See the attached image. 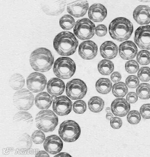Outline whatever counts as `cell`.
I'll return each mask as SVG.
<instances>
[{"instance_id":"obj_1","label":"cell","mask_w":150,"mask_h":157,"mask_svg":"<svg viewBox=\"0 0 150 157\" xmlns=\"http://www.w3.org/2000/svg\"><path fill=\"white\" fill-rule=\"evenodd\" d=\"M78 42L72 33L64 31L55 36L54 40V47L57 53L62 56H70L77 50Z\"/></svg>"},{"instance_id":"obj_2","label":"cell","mask_w":150,"mask_h":157,"mask_svg":"<svg viewBox=\"0 0 150 157\" xmlns=\"http://www.w3.org/2000/svg\"><path fill=\"white\" fill-rule=\"evenodd\" d=\"M30 63L36 71L46 72L52 68L54 58L51 52L47 48H40L32 52L30 57Z\"/></svg>"},{"instance_id":"obj_3","label":"cell","mask_w":150,"mask_h":157,"mask_svg":"<svg viewBox=\"0 0 150 157\" xmlns=\"http://www.w3.org/2000/svg\"><path fill=\"white\" fill-rule=\"evenodd\" d=\"M133 31L132 22L123 17L115 18L111 22L109 27V32L111 38L119 42L129 40Z\"/></svg>"},{"instance_id":"obj_4","label":"cell","mask_w":150,"mask_h":157,"mask_svg":"<svg viewBox=\"0 0 150 157\" xmlns=\"http://www.w3.org/2000/svg\"><path fill=\"white\" fill-rule=\"evenodd\" d=\"M36 123L37 128L44 132H53L58 125V119L54 112L46 109L37 114Z\"/></svg>"},{"instance_id":"obj_5","label":"cell","mask_w":150,"mask_h":157,"mask_svg":"<svg viewBox=\"0 0 150 157\" xmlns=\"http://www.w3.org/2000/svg\"><path fill=\"white\" fill-rule=\"evenodd\" d=\"M76 69V63L70 58L61 57L55 61L53 71L55 75L62 79H67L74 75Z\"/></svg>"},{"instance_id":"obj_6","label":"cell","mask_w":150,"mask_h":157,"mask_svg":"<svg viewBox=\"0 0 150 157\" xmlns=\"http://www.w3.org/2000/svg\"><path fill=\"white\" fill-rule=\"evenodd\" d=\"M81 132L79 125L76 121L67 120L63 121L59 126L58 134L60 137L67 143H73L79 138Z\"/></svg>"},{"instance_id":"obj_7","label":"cell","mask_w":150,"mask_h":157,"mask_svg":"<svg viewBox=\"0 0 150 157\" xmlns=\"http://www.w3.org/2000/svg\"><path fill=\"white\" fill-rule=\"evenodd\" d=\"M96 28L94 24L88 18H82L76 22L73 29L74 33L81 40H89L94 36Z\"/></svg>"},{"instance_id":"obj_8","label":"cell","mask_w":150,"mask_h":157,"mask_svg":"<svg viewBox=\"0 0 150 157\" xmlns=\"http://www.w3.org/2000/svg\"><path fill=\"white\" fill-rule=\"evenodd\" d=\"M35 100L34 96L28 90L23 89L14 93L13 97L14 106L21 111L29 110L32 107Z\"/></svg>"},{"instance_id":"obj_9","label":"cell","mask_w":150,"mask_h":157,"mask_svg":"<svg viewBox=\"0 0 150 157\" xmlns=\"http://www.w3.org/2000/svg\"><path fill=\"white\" fill-rule=\"evenodd\" d=\"M87 92V87L84 82L80 79H74L67 82L66 93L67 96L73 100L84 98Z\"/></svg>"},{"instance_id":"obj_10","label":"cell","mask_w":150,"mask_h":157,"mask_svg":"<svg viewBox=\"0 0 150 157\" xmlns=\"http://www.w3.org/2000/svg\"><path fill=\"white\" fill-rule=\"evenodd\" d=\"M47 84L46 76L39 73L33 72L30 74L27 78V88L33 93L43 91L46 88Z\"/></svg>"},{"instance_id":"obj_11","label":"cell","mask_w":150,"mask_h":157,"mask_svg":"<svg viewBox=\"0 0 150 157\" xmlns=\"http://www.w3.org/2000/svg\"><path fill=\"white\" fill-rule=\"evenodd\" d=\"M134 40L141 49L150 50V25L138 28L135 32Z\"/></svg>"},{"instance_id":"obj_12","label":"cell","mask_w":150,"mask_h":157,"mask_svg":"<svg viewBox=\"0 0 150 157\" xmlns=\"http://www.w3.org/2000/svg\"><path fill=\"white\" fill-rule=\"evenodd\" d=\"M72 101L66 96L56 97L54 99L52 109L54 113L60 116L69 114L72 110Z\"/></svg>"},{"instance_id":"obj_13","label":"cell","mask_w":150,"mask_h":157,"mask_svg":"<svg viewBox=\"0 0 150 157\" xmlns=\"http://www.w3.org/2000/svg\"><path fill=\"white\" fill-rule=\"evenodd\" d=\"M66 3L63 1H44L41 4V8L47 15L57 16L64 10Z\"/></svg>"},{"instance_id":"obj_14","label":"cell","mask_w":150,"mask_h":157,"mask_svg":"<svg viewBox=\"0 0 150 157\" xmlns=\"http://www.w3.org/2000/svg\"><path fill=\"white\" fill-rule=\"evenodd\" d=\"M98 51L97 44L92 40L85 41L79 47L78 53L80 56L85 60H91L96 56Z\"/></svg>"},{"instance_id":"obj_15","label":"cell","mask_w":150,"mask_h":157,"mask_svg":"<svg viewBox=\"0 0 150 157\" xmlns=\"http://www.w3.org/2000/svg\"><path fill=\"white\" fill-rule=\"evenodd\" d=\"M45 150L51 155L61 152L63 147V142L59 136L53 135L46 137L43 143Z\"/></svg>"},{"instance_id":"obj_16","label":"cell","mask_w":150,"mask_h":157,"mask_svg":"<svg viewBox=\"0 0 150 157\" xmlns=\"http://www.w3.org/2000/svg\"><path fill=\"white\" fill-rule=\"evenodd\" d=\"M89 7L87 1H77L69 4L67 10L71 15L79 18L84 16L87 13Z\"/></svg>"},{"instance_id":"obj_17","label":"cell","mask_w":150,"mask_h":157,"mask_svg":"<svg viewBox=\"0 0 150 157\" xmlns=\"http://www.w3.org/2000/svg\"><path fill=\"white\" fill-rule=\"evenodd\" d=\"M137 48L136 44L131 41H127L120 45L119 54L123 59H132L136 57L137 53Z\"/></svg>"},{"instance_id":"obj_18","label":"cell","mask_w":150,"mask_h":157,"mask_svg":"<svg viewBox=\"0 0 150 157\" xmlns=\"http://www.w3.org/2000/svg\"><path fill=\"white\" fill-rule=\"evenodd\" d=\"M107 10L104 6L100 3H95L90 7L88 16L94 22L103 21L107 16Z\"/></svg>"},{"instance_id":"obj_19","label":"cell","mask_w":150,"mask_h":157,"mask_svg":"<svg viewBox=\"0 0 150 157\" xmlns=\"http://www.w3.org/2000/svg\"><path fill=\"white\" fill-rule=\"evenodd\" d=\"M111 108L112 113L116 116L123 117L129 113L130 109V106L126 100L118 98L112 102Z\"/></svg>"},{"instance_id":"obj_20","label":"cell","mask_w":150,"mask_h":157,"mask_svg":"<svg viewBox=\"0 0 150 157\" xmlns=\"http://www.w3.org/2000/svg\"><path fill=\"white\" fill-rule=\"evenodd\" d=\"M133 17L138 24L147 25L150 23V7L140 5L134 10Z\"/></svg>"},{"instance_id":"obj_21","label":"cell","mask_w":150,"mask_h":157,"mask_svg":"<svg viewBox=\"0 0 150 157\" xmlns=\"http://www.w3.org/2000/svg\"><path fill=\"white\" fill-rule=\"evenodd\" d=\"M65 84L63 81L57 78H52L47 84L48 92L52 97H56L62 95L64 92Z\"/></svg>"},{"instance_id":"obj_22","label":"cell","mask_w":150,"mask_h":157,"mask_svg":"<svg viewBox=\"0 0 150 157\" xmlns=\"http://www.w3.org/2000/svg\"><path fill=\"white\" fill-rule=\"evenodd\" d=\"M100 53L103 58L112 59L117 56L118 52V46L113 42L107 41L103 43L100 47Z\"/></svg>"},{"instance_id":"obj_23","label":"cell","mask_w":150,"mask_h":157,"mask_svg":"<svg viewBox=\"0 0 150 157\" xmlns=\"http://www.w3.org/2000/svg\"><path fill=\"white\" fill-rule=\"evenodd\" d=\"M53 97L47 92H42L37 94L35 99V104L39 109L46 110L49 108L53 101Z\"/></svg>"},{"instance_id":"obj_24","label":"cell","mask_w":150,"mask_h":157,"mask_svg":"<svg viewBox=\"0 0 150 157\" xmlns=\"http://www.w3.org/2000/svg\"><path fill=\"white\" fill-rule=\"evenodd\" d=\"M96 91L103 94H107L111 91L112 83L107 78H101L96 83Z\"/></svg>"},{"instance_id":"obj_25","label":"cell","mask_w":150,"mask_h":157,"mask_svg":"<svg viewBox=\"0 0 150 157\" xmlns=\"http://www.w3.org/2000/svg\"><path fill=\"white\" fill-rule=\"evenodd\" d=\"M104 102L103 100L98 96L92 97L88 101L89 109L94 113H99L103 109Z\"/></svg>"},{"instance_id":"obj_26","label":"cell","mask_w":150,"mask_h":157,"mask_svg":"<svg viewBox=\"0 0 150 157\" xmlns=\"http://www.w3.org/2000/svg\"><path fill=\"white\" fill-rule=\"evenodd\" d=\"M25 82L24 76L17 73L11 76L9 80L10 87L15 90H19L21 89L24 86Z\"/></svg>"},{"instance_id":"obj_27","label":"cell","mask_w":150,"mask_h":157,"mask_svg":"<svg viewBox=\"0 0 150 157\" xmlns=\"http://www.w3.org/2000/svg\"><path fill=\"white\" fill-rule=\"evenodd\" d=\"M99 72L103 75H109L114 70L113 62L109 60L103 59L99 62L98 65Z\"/></svg>"},{"instance_id":"obj_28","label":"cell","mask_w":150,"mask_h":157,"mask_svg":"<svg viewBox=\"0 0 150 157\" xmlns=\"http://www.w3.org/2000/svg\"><path fill=\"white\" fill-rule=\"evenodd\" d=\"M13 121L15 123H24L27 125H32L33 119L31 114L27 112L21 111L14 115Z\"/></svg>"},{"instance_id":"obj_29","label":"cell","mask_w":150,"mask_h":157,"mask_svg":"<svg viewBox=\"0 0 150 157\" xmlns=\"http://www.w3.org/2000/svg\"><path fill=\"white\" fill-rule=\"evenodd\" d=\"M128 89L126 84L119 82L115 84L112 87V94L117 98H123L128 93Z\"/></svg>"},{"instance_id":"obj_30","label":"cell","mask_w":150,"mask_h":157,"mask_svg":"<svg viewBox=\"0 0 150 157\" xmlns=\"http://www.w3.org/2000/svg\"><path fill=\"white\" fill-rule=\"evenodd\" d=\"M74 18L69 15L66 14L60 18L59 25L64 30H69L72 29L76 25Z\"/></svg>"},{"instance_id":"obj_31","label":"cell","mask_w":150,"mask_h":157,"mask_svg":"<svg viewBox=\"0 0 150 157\" xmlns=\"http://www.w3.org/2000/svg\"><path fill=\"white\" fill-rule=\"evenodd\" d=\"M137 94L139 98L147 100L150 98V85L142 83L139 85L136 89Z\"/></svg>"},{"instance_id":"obj_32","label":"cell","mask_w":150,"mask_h":157,"mask_svg":"<svg viewBox=\"0 0 150 157\" xmlns=\"http://www.w3.org/2000/svg\"><path fill=\"white\" fill-rule=\"evenodd\" d=\"M137 62L141 65H147L150 63V52L141 50L138 52L137 58Z\"/></svg>"},{"instance_id":"obj_33","label":"cell","mask_w":150,"mask_h":157,"mask_svg":"<svg viewBox=\"0 0 150 157\" xmlns=\"http://www.w3.org/2000/svg\"><path fill=\"white\" fill-rule=\"evenodd\" d=\"M127 121L131 124H137L141 119V114L137 110L130 111L127 115Z\"/></svg>"},{"instance_id":"obj_34","label":"cell","mask_w":150,"mask_h":157,"mask_svg":"<svg viewBox=\"0 0 150 157\" xmlns=\"http://www.w3.org/2000/svg\"><path fill=\"white\" fill-rule=\"evenodd\" d=\"M87 109V104L83 100H78L73 104V111L77 114L84 113Z\"/></svg>"},{"instance_id":"obj_35","label":"cell","mask_w":150,"mask_h":157,"mask_svg":"<svg viewBox=\"0 0 150 157\" xmlns=\"http://www.w3.org/2000/svg\"><path fill=\"white\" fill-rule=\"evenodd\" d=\"M138 78L142 82H148L150 80V68L148 67H142L137 73Z\"/></svg>"},{"instance_id":"obj_36","label":"cell","mask_w":150,"mask_h":157,"mask_svg":"<svg viewBox=\"0 0 150 157\" xmlns=\"http://www.w3.org/2000/svg\"><path fill=\"white\" fill-rule=\"evenodd\" d=\"M31 138L32 141L36 144H42L46 140L44 133L40 130H37L34 132Z\"/></svg>"},{"instance_id":"obj_37","label":"cell","mask_w":150,"mask_h":157,"mask_svg":"<svg viewBox=\"0 0 150 157\" xmlns=\"http://www.w3.org/2000/svg\"><path fill=\"white\" fill-rule=\"evenodd\" d=\"M139 69V65L138 63L134 60H130L126 63V70L129 74L136 73Z\"/></svg>"},{"instance_id":"obj_38","label":"cell","mask_w":150,"mask_h":157,"mask_svg":"<svg viewBox=\"0 0 150 157\" xmlns=\"http://www.w3.org/2000/svg\"><path fill=\"white\" fill-rule=\"evenodd\" d=\"M31 138L27 133H24L19 138V141L21 143L22 147L27 149L31 148L32 145Z\"/></svg>"},{"instance_id":"obj_39","label":"cell","mask_w":150,"mask_h":157,"mask_svg":"<svg viewBox=\"0 0 150 157\" xmlns=\"http://www.w3.org/2000/svg\"><path fill=\"white\" fill-rule=\"evenodd\" d=\"M126 84L130 88H135L139 85L140 80L136 76L130 75L126 78Z\"/></svg>"},{"instance_id":"obj_40","label":"cell","mask_w":150,"mask_h":157,"mask_svg":"<svg viewBox=\"0 0 150 157\" xmlns=\"http://www.w3.org/2000/svg\"><path fill=\"white\" fill-rule=\"evenodd\" d=\"M140 113L144 119H150V104H144L141 107Z\"/></svg>"},{"instance_id":"obj_41","label":"cell","mask_w":150,"mask_h":157,"mask_svg":"<svg viewBox=\"0 0 150 157\" xmlns=\"http://www.w3.org/2000/svg\"><path fill=\"white\" fill-rule=\"evenodd\" d=\"M107 28L104 25H99L96 28L95 33L98 36H104L107 35Z\"/></svg>"},{"instance_id":"obj_42","label":"cell","mask_w":150,"mask_h":157,"mask_svg":"<svg viewBox=\"0 0 150 157\" xmlns=\"http://www.w3.org/2000/svg\"><path fill=\"white\" fill-rule=\"evenodd\" d=\"M122 122L121 119L118 117H114L110 121V125L114 129H119L122 126Z\"/></svg>"},{"instance_id":"obj_43","label":"cell","mask_w":150,"mask_h":157,"mask_svg":"<svg viewBox=\"0 0 150 157\" xmlns=\"http://www.w3.org/2000/svg\"><path fill=\"white\" fill-rule=\"evenodd\" d=\"M126 100L130 103H136L138 100V96L134 92H130L127 94L126 97Z\"/></svg>"},{"instance_id":"obj_44","label":"cell","mask_w":150,"mask_h":157,"mask_svg":"<svg viewBox=\"0 0 150 157\" xmlns=\"http://www.w3.org/2000/svg\"><path fill=\"white\" fill-rule=\"evenodd\" d=\"M111 80L115 83L119 82L122 79V75L118 72H114L112 73L111 76Z\"/></svg>"},{"instance_id":"obj_45","label":"cell","mask_w":150,"mask_h":157,"mask_svg":"<svg viewBox=\"0 0 150 157\" xmlns=\"http://www.w3.org/2000/svg\"><path fill=\"white\" fill-rule=\"evenodd\" d=\"M45 151H40L36 155V157H50V156L48 153Z\"/></svg>"},{"instance_id":"obj_46","label":"cell","mask_w":150,"mask_h":157,"mask_svg":"<svg viewBox=\"0 0 150 157\" xmlns=\"http://www.w3.org/2000/svg\"><path fill=\"white\" fill-rule=\"evenodd\" d=\"M72 157L70 155L65 152L60 153L58 155H55L54 157Z\"/></svg>"},{"instance_id":"obj_47","label":"cell","mask_w":150,"mask_h":157,"mask_svg":"<svg viewBox=\"0 0 150 157\" xmlns=\"http://www.w3.org/2000/svg\"><path fill=\"white\" fill-rule=\"evenodd\" d=\"M106 118L108 120L111 121V119L114 117L113 115L111 113H107Z\"/></svg>"},{"instance_id":"obj_48","label":"cell","mask_w":150,"mask_h":157,"mask_svg":"<svg viewBox=\"0 0 150 157\" xmlns=\"http://www.w3.org/2000/svg\"><path fill=\"white\" fill-rule=\"evenodd\" d=\"M106 111L107 113H111V108L110 107H107L106 108Z\"/></svg>"}]
</instances>
